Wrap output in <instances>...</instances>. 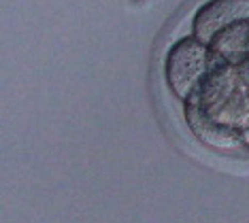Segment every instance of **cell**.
I'll return each mask as SVG.
<instances>
[{
    "mask_svg": "<svg viewBox=\"0 0 249 223\" xmlns=\"http://www.w3.org/2000/svg\"><path fill=\"white\" fill-rule=\"evenodd\" d=\"M213 51L198 36L175 41L164 58V79L179 100H188L213 68Z\"/></svg>",
    "mask_w": 249,
    "mask_h": 223,
    "instance_id": "obj_1",
    "label": "cell"
}]
</instances>
